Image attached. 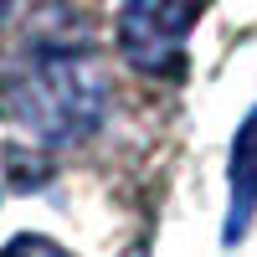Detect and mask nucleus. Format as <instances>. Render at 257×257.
Returning <instances> with one entry per match:
<instances>
[{
	"label": "nucleus",
	"instance_id": "1",
	"mask_svg": "<svg viewBox=\"0 0 257 257\" xmlns=\"http://www.w3.org/2000/svg\"><path fill=\"white\" fill-rule=\"evenodd\" d=\"M108 108V77L82 41H41L11 77V118L47 144L88 139Z\"/></svg>",
	"mask_w": 257,
	"mask_h": 257
},
{
	"label": "nucleus",
	"instance_id": "5",
	"mask_svg": "<svg viewBox=\"0 0 257 257\" xmlns=\"http://www.w3.org/2000/svg\"><path fill=\"white\" fill-rule=\"evenodd\" d=\"M11 6H16V0H0V26H6V16H11Z\"/></svg>",
	"mask_w": 257,
	"mask_h": 257
},
{
	"label": "nucleus",
	"instance_id": "4",
	"mask_svg": "<svg viewBox=\"0 0 257 257\" xmlns=\"http://www.w3.org/2000/svg\"><path fill=\"white\" fill-rule=\"evenodd\" d=\"M0 257H72V252H62V247L47 242V237H16V242L0 247Z\"/></svg>",
	"mask_w": 257,
	"mask_h": 257
},
{
	"label": "nucleus",
	"instance_id": "2",
	"mask_svg": "<svg viewBox=\"0 0 257 257\" xmlns=\"http://www.w3.org/2000/svg\"><path fill=\"white\" fill-rule=\"evenodd\" d=\"M201 16V0H123L118 52L134 72L175 77L185 72V41Z\"/></svg>",
	"mask_w": 257,
	"mask_h": 257
},
{
	"label": "nucleus",
	"instance_id": "3",
	"mask_svg": "<svg viewBox=\"0 0 257 257\" xmlns=\"http://www.w3.org/2000/svg\"><path fill=\"white\" fill-rule=\"evenodd\" d=\"M226 180H231V237H242L247 216L257 211V108L231 139V160H226Z\"/></svg>",
	"mask_w": 257,
	"mask_h": 257
}]
</instances>
